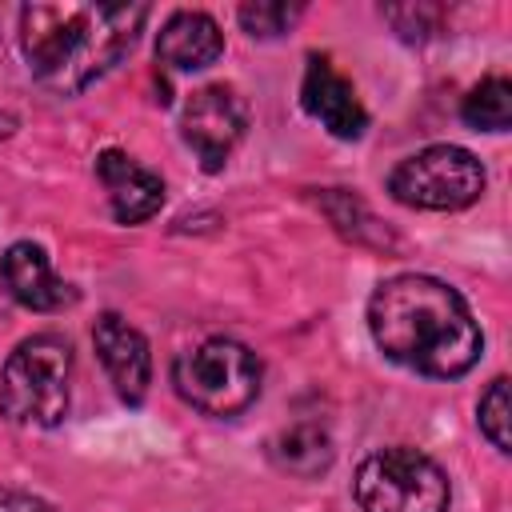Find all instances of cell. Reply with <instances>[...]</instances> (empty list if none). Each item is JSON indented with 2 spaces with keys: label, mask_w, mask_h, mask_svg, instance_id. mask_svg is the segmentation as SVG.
<instances>
[{
  "label": "cell",
  "mask_w": 512,
  "mask_h": 512,
  "mask_svg": "<svg viewBox=\"0 0 512 512\" xmlns=\"http://www.w3.org/2000/svg\"><path fill=\"white\" fill-rule=\"evenodd\" d=\"M368 332L388 360L436 380L468 372L484 348L480 324L472 320L464 296L420 272L392 276L372 292Z\"/></svg>",
  "instance_id": "6da1fadb"
},
{
  "label": "cell",
  "mask_w": 512,
  "mask_h": 512,
  "mask_svg": "<svg viewBox=\"0 0 512 512\" xmlns=\"http://www.w3.org/2000/svg\"><path fill=\"white\" fill-rule=\"evenodd\" d=\"M148 4H28L20 44L32 76L56 92H80L104 76L132 44Z\"/></svg>",
  "instance_id": "7a4b0ae2"
},
{
  "label": "cell",
  "mask_w": 512,
  "mask_h": 512,
  "mask_svg": "<svg viewBox=\"0 0 512 512\" xmlns=\"http://www.w3.org/2000/svg\"><path fill=\"white\" fill-rule=\"evenodd\" d=\"M260 356L228 336H212L172 364V384L184 404H192L204 416H240L260 396Z\"/></svg>",
  "instance_id": "3957f363"
},
{
  "label": "cell",
  "mask_w": 512,
  "mask_h": 512,
  "mask_svg": "<svg viewBox=\"0 0 512 512\" xmlns=\"http://www.w3.org/2000/svg\"><path fill=\"white\" fill-rule=\"evenodd\" d=\"M68 372L72 348L60 336L40 332L20 340L0 372V412L16 424H60L68 416Z\"/></svg>",
  "instance_id": "277c9868"
},
{
  "label": "cell",
  "mask_w": 512,
  "mask_h": 512,
  "mask_svg": "<svg viewBox=\"0 0 512 512\" xmlns=\"http://www.w3.org/2000/svg\"><path fill=\"white\" fill-rule=\"evenodd\" d=\"M352 496L360 512H448L444 468L416 448H376L360 460Z\"/></svg>",
  "instance_id": "5b68a950"
},
{
  "label": "cell",
  "mask_w": 512,
  "mask_h": 512,
  "mask_svg": "<svg viewBox=\"0 0 512 512\" xmlns=\"http://www.w3.org/2000/svg\"><path fill=\"white\" fill-rule=\"evenodd\" d=\"M388 192L408 208L456 212V208H468L480 200L484 164L460 144H432L392 168Z\"/></svg>",
  "instance_id": "8992f818"
},
{
  "label": "cell",
  "mask_w": 512,
  "mask_h": 512,
  "mask_svg": "<svg viewBox=\"0 0 512 512\" xmlns=\"http://www.w3.org/2000/svg\"><path fill=\"white\" fill-rule=\"evenodd\" d=\"M244 128H248V108L228 84H208V88L192 92L180 112L184 144L200 156L204 172L224 168V160L240 144Z\"/></svg>",
  "instance_id": "52a82bcc"
},
{
  "label": "cell",
  "mask_w": 512,
  "mask_h": 512,
  "mask_svg": "<svg viewBox=\"0 0 512 512\" xmlns=\"http://www.w3.org/2000/svg\"><path fill=\"white\" fill-rule=\"evenodd\" d=\"M92 344H96V356L116 388V396L124 404H140L148 384H152V352H148V340L116 312H104L96 324H92Z\"/></svg>",
  "instance_id": "ba28073f"
},
{
  "label": "cell",
  "mask_w": 512,
  "mask_h": 512,
  "mask_svg": "<svg viewBox=\"0 0 512 512\" xmlns=\"http://www.w3.org/2000/svg\"><path fill=\"white\" fill-rule=\"evenodd\" d=\"M300 100L308 108V116H316L336 140H360L368 128V112L356 100L352 84L324 60L312 56L304 68V84H300Z\"/></svg>",
  "instance_id": "9c48e42d"
},
{
  "label": "cell",
  "mask_w": 512,
  "mask_h": 512,
  "mask_svg": "<svg viewBox=\"0 0 512 512\" xmlns=\"http://www.w3.org/2000/svg\"><path fill=\"white\" fill-rule=\"evenodd\" d=\"M0 280H4L8 296H12L16 304L32 308V312H60L64 304L76 300L72 284H64V280L52 272L44 248L32 244V240H16V244L0 256Z\"/></svg>",
  "instance_id": "30bf717a"
},
{
  "label": "cell",
  "mask_w": 512,
  "mask_h": 512,
  "mask_svg": "<svg viewBox=\"0 0 512 512\" xmlns=\"http://www.w3.org/2000/svg\"><path fill=\"white\" fill-rule=\"evenodd\" d=\"M96 176H100V184L108 192V204H112V216L120 224H140V220L156 216L160 204H164V180L152 168L136 164L132 156H124L116 148L100 152Z\"/></svg>",
  "instance_id": "8fae6325"
},
{
  "label": "cell",
  "mask_w": 512,
  "mask_h": 512,
  "mask_svg": "<svg viewBox=\"0 0 512 512\" xmlns=\"http://www.w3.org/2000/svg\"><path fill=\"white\" fill-rule=\"evenodd\" d=\"M224 52V32L208 12H172L156 32V60L176 72H196L216 64Z\"/></svg>",
  "instance_id": "7c38bea8"
},
{
  "label": "cell",
  "mask_w": 512,
  "mask_h": 512,
  "mask_svg": "<svg viewBox=\"0 0 512 512\" xmlns=\"http://www.w3.org/2000/svg\"><path fill=\"white\" fill-rule=\"evenodd\" d=\"M272 456H276V464H280L284 472L312 480V476L328 472L336 448H332V436H328L320 424H292V428H284V432L276 436Z\"/></svg>",
  "instance_id": "4fadbf2b"
},
{
  "label": "cell",
  "mask_w": 512,
  "mask_h": 512,
  "mask_svg": "<svg viewBox=\"0 0 512 512\" xmlns=\"http://www.w3.org/2000/svg\"><path fill=\"white\" fill-rule=\"evenodd\" d=\"M460 116L468 128L476 132H504L512 124V84L504 76H488L480 80L464 104H460Z\"/></svg>",
  "instance_id": "5bb4252c"
},
{
  "label": "cell",
  "mask_w": 512,
  "mask_h": 512,
  "mask_svg": "<svg viewBox=\"0 0 512 512\" xmlns=\"http://www.w3.org/2000/svg\"><path fill=\"white\" fill-rule=\"evenodd\" d=\"M476 416H480V432L488 436V444L496 452H512V404H508V380L504 376H496L488 384Z\"/></svg>",
  "instance_id": "9a60e30c"
},
{
  "label": "cell",
  "mask_w": 512,
  "mask_h": 512,
  "mask_svg": "<svg viewBox=\"0 0 512 512\" xmlns=\"http://www.w3.org/2000/svg\"><path fill=\"white\" fill-rule=\"evenodd\" d=\"M296 16H300V4H244L240 8V24L252 36H280L288 32Z\"/></svg>",
  "instance_id": "2e32d148"
},
{
  "label": "cell",
  "mask_w": 512,
  "mask_h": 512,
  "mask_svg": "<svg viewBox=\"0 0 512 512\" xmlns=\"http://www.w3.org/2000/svg\"><path fill=\"white\" fill-rule=\"evenodd\" d=\"M384 20H388L404 40H424L428 32H436L440 8H428V4H400V8H384Z\"/></svg>",
  "instance_id": "e0dca14e"
},
{
  "label": "cell",
  "mask_w": 512,
  "mask_h": 512,
  "mask_svg": "<svg viewBox=\"0 0 512 512\" xmlns=\"http://www.w3.org/2000/svg\"><path fill=\"white\" fill-rule=\"evenodd\" d=\"M0 512H56V508H52L48 500H40V496L0 488Z\"/></svg>",
  "instance_id": "ac0fdd59"
}]
</instances>
